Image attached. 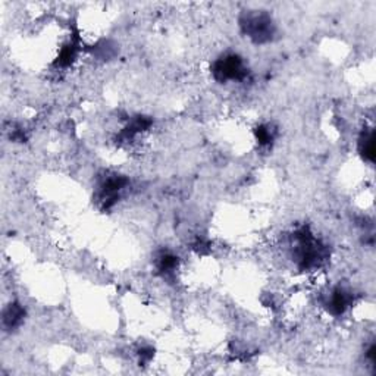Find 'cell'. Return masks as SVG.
I'll list each match as a JSON object with an SVG mask.
<instances>
[{"label":"cell","instance_id":"cell-3","mask_svg":"<svg viewBox=\"0 0 376 376\" xmlns=\"http://www.w3.org/2000/svg\"><path fill=\"white\" fill-rule=\"evenodd\" d=\"M24 316V311L22 309L18 306V305H14L5 311V316H3V322L5 325H8L9 328H14L17 327V325L21 322V318Z\"/></svg>","mask_w":376,"mask_h":376},{"label":"cell","instance_id":"cell-2","mask_svg":"<svg viewBox=\"0 0 376 376\" xmlns=\"http://www.w3.org/2000/svg\"><path fill=\"white\" fill-rule=\"evenodd\" d=\"M243 27L248 37H252L256 42H265L272 35V22L265 15H250Z\"/></svg>","mask_w":376,"mask_h":376},{"label":"cell","instance_id":"cell-1","mask_svg":"<svg viewBox=\"0 0 376 376\" xmlns=\"http://www.w3.org/2000/svg\"><path fill=\"white\" fill-rule=\"evenodd\" d=\"M215 77L219 81H227V80H240L244 74L243 62L238 56H227L215 64Z\"/></svg>","mask_w":376,"mask_h":376}]
</instances>
